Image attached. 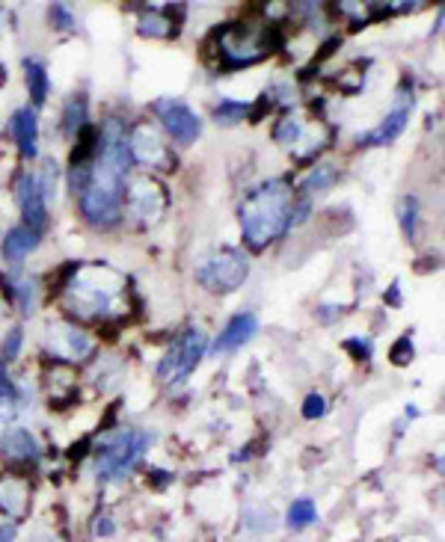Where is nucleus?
Listing matches in <instances>:
<instances>
[{
  "label": "nucleus",
  "instance_id": "obj_1",
  "mask_svg": "<svg viewBox=\"0 0 445 542\" xmlns=\"http://www.w3.org/2000/svg\"><path fill=\"white\" fill-rule=\"evenodd\" d=\"M294 196L297 187L291 178H270L241 202V237L250 252H265L273 240L288 234Z\"/></svg>",
  "mask_w": 445,
  "mask_h": 542
},
{
  "label": "nucleus",
  "instance_id": "obj_2",
  "mask_svg": "<svg viewBox=\"0 0 445 542\" xmlns=\"http://www.w3.org/2000/svg\"><path fill=\"white\" fill-rule=\"evenodd\" d=\"M63 294V306L75 320H104L119 311L125 279L113 267H75Z\"/></svg>",
  "mask_w": 445,
  "mask_h": 542
},
{
  "label": "nucleus",
  "instance_id": "obj_3",
  "mask_svg": "<svg viewBox=\"0 0 445 542\" xmlns=\"http://www.w3.org/2000/svg\"><path fill=\"white\" fill-rule=\"evenodd\" d=\"M152 436L143 430H113L92 442V460L98 480H125L140 457L149 451Z\"/></svg>",
  "mask_w": 445,
  "mask_h": 542
},
{
  "label": "nucleus",
  "instance_id": "obj_4",
  "mask_svg": "<svg viewBox=\"0 0 445 542\" xmlns=\"http://www.w3.org/2000/svg\"><path fill=\"white\" fill-rule=\"evenodd\" d=\"M247 279H250V258L238 246H220L217 252L202 258L196 267L199 288H205L208 294H217V297L238 291Z\"/></svg>",
  "mask_w": 445,
  "mask_h": 542
},
{
  "label": "nucleus",
  "instance_id": "obj_5",
  "mask_svg": "<svg viewBox=\"0 0 445 542\" xmlns=\"http://www.w3.org/2000/svg\"><path fill=\"white\" fill-rule=\"evenodd\" d=\"M167 187L155 178V175H134L125 181V193H122V214L128 211V217L140 226H155L164 214H167Z\"/></svg>",
  "mask_w": 445,
  "mask_h": 542
},
{
  "label": "nucleus",
  "instance_id": "obj_6",
  "mask_svg": "<svg viewBox=\"0 0 445 542\" xmlns=\"http://www.w3.org/2000/svg\"><path fill=\"white\" fill-rule=\"evenodd\" d=\"M208 335L199 326H190L173 341V347L167 350V356L158 362V380L161 383H181L184 377H190L196 371V365L202 362V356L208 353Z\"/></svg>",
  "mask_w": 445,
  "mask_h": 542
},
{
  "label": "nucleus",
  "instance_id": "obj_7",
  "mask_svg": "<svg viewBox=\"0 0 445 542\" xmlns=\"http://www.w3.org/2000/svg\"><path fill=\"white\" fill-rule=\"evenodd\" d=\"M128 152L131 160L152 169V172H170L176 166L170 146L164 143L161 131L149 122H140L128 131Z\"/></svg>",
  "mask_w": 445,
  "mask_h": 542
},
{
  "label": "nucleus",
  "instance_id": "obj_8",
  "mask_svg": "<svg viewBox=\"0 0 445 542\" xmlns=\"http://www.w3.org/2000/svg\"><path fill=\"white\" fill-rule=\"evenodd\" d=\"M413 107H416V98H413V89L410 83H401L398 92H395V107L389 110V116L368 134H359V146H368V149H377V146H389L395 143L404 128L410 125V116H413Z\"/></svg>",
  "mask_w": 445,
  "mask_h": 542
},
{
  "label": "nucleus",
  "instance_id": "obj_9",
  "mask_svg": "<svg viewBox=\"0 0 445 542\" xmlns=\"http://www.w3.org/2000/svg\"><path fill=\"white\" fill-rule=\"evenodd\" d=\"M155 116L161 119L164 131L178 146H193L202 137V119L184 101H170V98L155 101Z\"/></svg>",
  "mask_w": 445,
  "mask_h": 542
},
{
  "label": "nucleus",
  "instance_id": "obj_10",
  "mask_svg": "<svg viewBox=\"0 0 445 542\" xmlns=\"http://www.w3.org/2000/svg\"><path fill=\"white\" fill-rule=\"evenodd\" d=\"M78 208L89 226L110 229L122 220V193H110V190L87 184V190L78 196Z\"/></svg>",
  "mask_w": 445,
  "mask_h": 542
},
{
  "label": "nucleus",
  "instance_id": "obj_11",
  "mask_svg": "<svg viewBox=\"0 0 445 542\" xmlns=\"http://www.w3.org/2000/svg\"><path fill=\"white\" fill-rule=\"evenodd\" d=\"M15 196H18V208H21L24 226L39 234L45 232L48 229V202H45L33 172H21L18 184H15Z\"/></svg>",
  "mask_w": 445,
  "mask_h": 542
},
{
  "label": "nucleus",
  "instance_id": "obj_12",
  "mask_svg": "<svg viewBox=\"0 0 445 542\" xmlns=\"http://www.w3.org/2000/svg\"><path fill=\"white\" fill-rule=\"evenodd\" d=\"M51 350H54V362H63V365L84 362L95 350V338L89 332H84V329L72 326V323H60L54 329Z\"/></svg>",
  "mask_w": 445,
  "mask_h": 542
},
{
  "label": "nucleus",
  "instance_id": "obj_13",
  "mask_svg": "<svg viewBox=\"0 0 445 542\" xmlns=\"http://www.w3.org/2000/svg\"><path fill=\"white\" fill-rule=\"evenodd\" d=\"M30 513V480L21 471H9L0 477V516L9 522H21Z\"/></svg>",
  "mask_w": 445,
  "mask_h": 542
},
{
  "label": "nucleus",
  "instance_id": "obj_14",
  "mask_svg": "<svg viewBox=\"0 0 445 542\" xmlns=\"http://www.w3.org/2000/svg\"><path fill=\"white\" fill-rule=\"evenodd\" d=\"M0 451L3 457L12 465H21V468H33L42 460V445L39 439L24 430V427H15V430H6L3 439H0Z\"/></svg>",
  "mask_w": 445,
  "mask_h": 542
},
{
  "label": "nucleus",
  "instance_id": "obj_15",
  "mask_svg": "<svg viewBox=\"0 0 445 542\" xmlns=\"http://www.w3.org/2000/svg\"><path fill=\"white\" fill-rule=\"evenodd\" d=\"M9 128H12L18 155L24 160H36L39 157V119H36V113L30 107H18L9 119Z\"/></svg>",
  "mask_w": 445,
  "mask_h": 542
},
{
  "label": "nucleus",
  "instance_id": "obj_16",
  "mask_svg": "<svg viewBox=\"0 0 445 542\" xmlns=\"http://www.w3.org/2000/svg\"><path fill=\"white\" fill-rule=\"evenodd\" d=\"M256 332H259L256 314H235V317L223 326V332L214 338L211 353H232V350H238L241 344H247Z\"/></svg>",
  "mask_w": 445,
  "mask_h": 542
},
{
  "label": "nucleus",
  "instance_id": "obj_17",
  "mask_svg": "<svg viewBox=\"0 0 445 542\" xmlns=\"http://www.w3.org/2000/svg\"><path fill=\"white\" fill-rule=\"evenodd\" d=\"M42 243V234L27 229V226H12L3 243H0V252L9 264H21L30 252H36V246Z\"/></svg>",
  "mask_w": 445,
  "mask_h": 542
},
{
  "label": "nucleus",
  "instance_id": "obj_18",
  "mask_svg": "<svg viewBox=\"0 0 445 542\" xmlns=\"http://www.w3.org/2000/svg\"><path fill=\"white\" fill-rule=\"evenodd\" d=\"M306 131H309V122L303 119V113L300 110H288L279 122H276V128H273V140L282 146V149H297L300 146V140L306 137Z\"/></svg>",
  "mask_w": 445,
  "mask_h": 542
},
{
  "label": "nucleus",
  "instance_id": "obj_19",
  "mask_svg": "<svg viewBox=\"0 0 445 542\" xmlns=\"http://www.w3.org/2000/svg\"><path fill=\"white\" fill-rule=\"evenodd\" d=\"M24 80H27V92H30V101L36 107H42L48 101V92H51V80H48V69L39 63V60H24Z\"/></svg>",
  "mask_w": 445,
  "mask_h": 542
},
{
  "label": "nucleus",
  "instance_id": "obj_20",
  "mask_svg": "<svg viewBox=\"0 0 445 542\" xmlns=\"http://www.w3.org/2000/svg\"><path fill=\"white\" fill-rule=\"evenodd\" d=\"M84 125H87V98L75 92V95L66 101V107H63L60 131H63L66 137H75Z\"/></svg>",
  "mask_w": 445,
  "mask_h": 542
},
{
  "label": "nucleus",
  "instance_id": "obj_21",
  "mask_svg": "<svg viewBox=\"0 0 445 542\" xmlns=\"http://www.w3.org/2000/svg\"><path fill=\"white\" fill-rule=\"evenodd\" d=\"M140 36H152V39H164V36H178L173 15L161 12V9H149L140 18Z\"/></svg>",
  "mask_w": 445,
  "mask_h": 542
},
{
  "label": "nucleus",
  "instance_id": "obj_22",
  "mask_svg": "<svg viewBox=\"0 0 445 542\" xmlns=\"http://www.w3.org/2000/svg\"><path fill=\"white\" fill-rule=\"evenodd\" d=\"M336 181H339V169H336L333 163H321V166H315V169L300 181V193H303V196L324 193V190H330Z\"/></svg>",
  "mask_w": 445,
  "mask_h": 542
},
{
  "label": "nucleus",
  "instance_id": "obj_23",
  "mask_svg": "<svg viewBox=\"0 0 445 542\" xmlns=\"http://www.w3.org/2000/svg\"><path fill=\"white\" fill-rule=\"evenodd\" d=\"M315 522H318V507H315V501H309V498L291 501V507H288V513H285V525H288L291 531H306V528H312Z\"/></svg>",
  "mask_w": 445,
  "mask_h": 542
},
{
  "label": "nucleus",
  "instance_id": "obj_24",
  "mask_svg": "<svg viewBox=\"0 0 445 542\" xmlns=\"http://www.w3.org/2000/svg\"><path fill=\"white\" fill-rule=\"evenodd\" d=\"M398 223H401V232L404 237L416 240L419 237V223H422V205L416 196H404L398 202Z\"/></svg>",
  "mask_w": 445,
  "mask_h": 542
},
{
  "label": "nucleus",
  "instance_id": "obj_25",
  "mask_svg": "<svg viewBox=\"0 0 445 542\" xmlns=\"http://www.w3.org/2000/svg\"><path fill=\"white\" fill-rule=\"evenodd\" d=\"M250 116V104L247 101H235V98H223L217 107H214V122L223 125V128H232L238 122H244Z\"/></svg>",
  "mask_w": 445,
  "mask_h": 542
},
{
  "label": "nucleus",
  "instance_id": "obj_26",
  "mask_svg": "<svg viewBox=\"0 0 445 542\" xmlns=\"http://www.w3.org/2000/svg\"><path fill=\"white\" fill-rule=\"evenodd\" d=\"M9 291H12V300H18L21 314H30V311L36 309V300H39V285H36V279L21 276L15 285H9Z\"/></svg>",
  "mask_w": 445,
  "mask_h": 542
},
{
  "label": "nucleus",
  "instance_id": "obj_27",
  "mask_svg": "<svg viewBox=\"0 0 445 542\" xmlns=\"http://www.w3.org/2000/svg\"><path fill=\"white\" fill-rule=\"evenodd\" d=\"M57 178H60V172H57V160L45 157V160H42V175H36V181H39V190H42L45 202H51V199L57 196Z\"/></svg>",
  "mask_w": 445,
  "mask_h": 542
},
{
  "label": "nucleus",
  "instance_id": "obj_28",
  "mask_svg": "<svg viewBox=\"0 0 445 542\" xmlns=\"http://www.w3.org/2000/svg\"><path fill=\"white\" fill-rule=\"evenodd\" d=\"M413 356H416V344H413L410 335H401V338L392 344V350H389V362H392L395 368H407V365L413 362Z\"/></svg>",
  "mask_w": 445,
  "mask_h": 542
},
{
  "label": "nucleus",
  "instance_id": "obj_29",
  "mask_svg": "<svg viewBox=\"0 0 445 542\" xmlns=\"http://www.w3.org/2000/svg\"><path fill=\"white\" fill-rule=\"evenodd\" d=\"M21 347H24V329H21V326H12V329L3 335V344H0L3 362H15L18 353H21Z\"/></svg>",
  "mask_w": 445,
  "mask_h": 542
},
{
  "label": "nucleus",
  "instance_id": "obj_30",
  "mask_svg": "<svg viewBox=\"0 0 445 542\" xmlns=\"http://www.w3.org/2000/svg\"><path fill=\"white\" fill-rule=\"evenodd\" d=\"M303 418L306 421H318V418H324L327 415V400H324V394H318V391H312V394H306V400H303Z\"/></svg>",
  "mask_w": 445,
  "mask_h": 542
},
{
  "label": "nucleus",
  "instance_id": "obj_31",
  "mask_svg": "<svg viewBox=\"0 0 445 542\" xmlns=\"http://www.w3.org/2000/svg\"><path fill=\"white\" fill-rule=\"evenodd\" d=\"M342 347H345V353H351V359H354V362H368V359H371V353H374L371 338H348Z\"/></svg>",
  "mask_w": 445,
  "mask_h": 542
},
{
  "label": "nucleus",
  "instance_id": "obj_32",
  "mask_svg": "<svg viewBox=\"0 0 445 542\" xmlns=\"http://www.w3.org/2000/svg\"><path fill=\"white\" fill-rule=\"evenodd\" d=\"M51 24H54L60 33L75 30V15L69 12V6H66V3H54V6H51Z\"/></svg>",
  "mask_w": 445,
  "mask_h": 542
},
{
  "label": "nucleus",
  "instance_id": "obj_33",
  "mask_svg": "<svg viewBox=\"0 0 445 542\" xmlns=\"http://www.w3.org/2000/svg\"><path fill=\"white\" fill-rule=\"evenodd\" d=\"M92 534H95L98 540H110V537L116 534V522H113L110 516H98L95 525H92Z\"/></svg>",
  "mask_w": 445,
  "mask_h": 542
},
{
  "label": "nucleus",
  "instance_id": "obj_34",
  "mask_svg": "<svg viewBox=\"0 0 445 542\" xmlns=\"http://www.w3.org/2000/svg\"><path fill=\"white\" fill-rule=\"evenodd\" d=\"M15 397H18V388L6 374V365H0V400H15Z\"/></svg>",
  "mask_w": 445,
  "mask_h": 542
},
{
  "label": "nucleus",
  "instance_id": "obj_35",
  "mask_svg": "<svg viewBox=\"0 0 445 542\" xmlns=\"http://www.w3.org/2000/svg\"><path fill=\"white\" fill-rule=\"evenodd\" d=\"M383 300H386V306L401 309V306H404V300H401V282H392V285H389V291L383 294Z\"/></svg>",
  "mask_w": 445,
  "mask_h": 542
},
{
  "label": "nucleus",
  "instance_id": "obj_36",
  "mask_svg": "<svg viewBox=\"0 0 445 542\" xmlns=\"http://www.w3.org/2000/svg\"><path fill=\"white\" fill-rule=\"evenodd\" d=\"M336 314H342L339 306H321V309L315 311V317L324 323V326H330V323H336Z\"/></svg>",
  "mask_w": 445,
  "mask_h": 542
},
{
  "label": "nucleus",
  "instance_id": "obj_37",
  "mask_svg": "<svg viewBox=\"0 0 445 542\" xmlns=\"http://www.w3.org/2000/svg\"><path fill=\"white\" fill-rule=\"evenodd\" d=\"M18 540V525L15 522H9V519H3L0 522V542H15Z\"/></svg>",
  "mask_w": 445,
  "mask_h": 542
},
{
  "label": "nucleus",
  "instance_id": "obj_38",
  "mask_svg": "<svg viewBox=\"0 0 445 542\" xmlns=\"http://www.w3.org/2000/svg\"><path fill=\"white\" fill-rule=\"evenodd\" d=\"M149 480H155V486H167V483H173V474H170V471H161V468H152V471H149Z\"/></svg>",
  "mask_w": 445,
  "mask_h": 542
},
{
  "label": "nucleus",
  "instance_id": "obj_39",
  "mask_svg": "<svg viewBox=\"0 0 445 542\" xmlns=\"http://www.w3.org/2000/svg\"><path fill=\"white\" fill-rule=\"evenodd\" d=\"M6 300H12V291H9V282H6V285H0V314H3V306H6Z\"/></svg>",
  "mask_w": 445,
  "mask_h": 542
}]
</instances>
